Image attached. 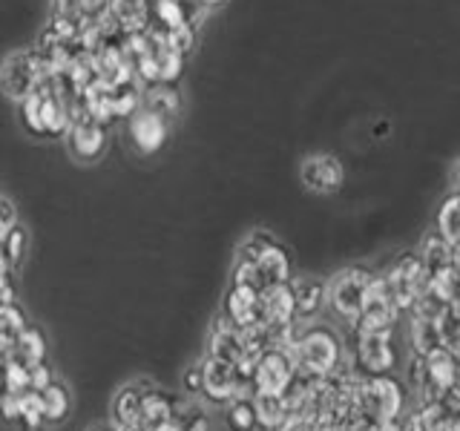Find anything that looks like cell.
Masks as SVG:
<instances>
[{
  "label": "cell",
  "mask_w": 460,
  "mask_h": 431,
  "mask_svg": "<svg viewBox=\"0 0 460 431\" xmlns=\"http://www.w3.org/2000/svg\"><path fill=\"white\" fill-rule=\"evenodd\" d=\"M18 107L21 124L38 138H64L72 124L66 92L58 86V75L43 78L23 101H18Z\"/></svg>",
  "instance_id": "cell-1"
},
{
  "label": "cell",
  "mask_w": 460,
  "mask_h": 431,
  "mask_svg": "<svg viewBox=\"0 0 460 431\" xmlns=\"http://www.w3.org/2000/svg\"><path fill=\"white\" fill-rule=\"evenodd\" d=\"M288 354H291L299 374L323 380L337 374L342 363V339L328 325H308L294 337Z\"/></svg>",
  "instance_id": "cell-2"
},
{
  "label": "cell",
  "mask_w": 460,
  "mask_h": 431,
  "mask_svg": "<svg viewBox=\"0 0 460 431\" xmlns=\"http://www.w3.org/2000/svg\"><path fill=\"white\" fill-rule=\"evenodd\" d=\"M409 402V388L392 374H366V380H357L354 411L366 414L377 423L400 420Z\"/></svg>",
  "instance_id": "cell-3"
},
{
  "label": "cell",
  "mask_w": 460,
  "mask_h": 431,
  "mask_svg": "<svg viewBox=\"0 0 460 431\" xmlns=\"http://www.w3.org/2000/svg\"><path fill=\"white\" fill-rule=\"evenodd\" d=\"M411 391L423 400H438L457 385V356L446 348L431 351L429 356H411Z\"/></svg>",
  "instance_id": "cell-4"
},
{
  "label": "cell",
  "mask_w": 460,
  "mask_h": 431,
  "mask_svg": "<svg viewBox=\"0 0 460 431\" xmlns=\"http://www.w3.org/2000/svg\"><path fill=\"white\" fill-rule=\"evenodd\" d=\"M371 273L366 268H342L331 282H325V305L340 316L342 322L354 325L363 299L368 291Z\"/></svg>",
  "instance_id": "cell-5"
},
{
  "label": "cell",
  "mask_w": 460,
  "mask_h": 431,
  "mask_svg": "<svg viewBox=\"0 0 460 431\" xmlns=\"http://www.w3.org/2000/svg\"><path fill=\"white\" fill-rule=\"evenodd\" d=\"M383 282L388 287V294H392L397 311L411 313L417 296H420V291L426 287V273H423V262H420V256H417V251L400 253L394 259V265L385 270Z\"/></svg>",
  "instance_id": "cell-6"
},
{
  "label": "cell",
  "mask_w": 460,
  "mask_h": 431,
  "mask_svg": "<svg viewBox=\"0 0 460 431\" xmlns=\"http://www.w3.org/2000/svg\"><path fill=\"white\" fill-rule=\"evenodd\" d=\"M47 61L40 57L38 49H21L6 55V61L0 64V86L12 101H23L35 86L47 78Z\"/></svg>",
  "instance_id": "cell-7"
},
{
  "label": "cell",
  "mask_w": 460,
  "mask_h": 431,
  "mask_svg": "<svg viewBox=\"0 0 460 431\" xmlns=\"http://www.w3.org/2000/svg\"><path fill=\"white\" fill-rule=\"evenodd\" d=\"M127 138L138 155H155L170 138V121L147 107H136L127 115Z\"/></svg>",
  "instance_id": "cell-8"
},
{
  "label": "cell",
  "mask_w": 460,
  "mask_h": 431,
  "mask_svg": "<svg viewBox=\"0 0 460 431\" xmlns=\"http://www.w3.org/2000/svg\"><path fill=\"white\" fill-rule=\"evenodd\" d=\"M400 316L402 313L397 311V305H394L392 294H388L383 277H374V273H371L368 291H366L363 308H359V316H357L354 328L357 330H388V334H392Z\"/></svg>",
  "instance_id": "cell-9"
},
{
  "label": "cell",
  "mask_w": 460,
  "mask_h": 431,
  "mask_svg": "<svg viewBox=\"0 0 460 431\" xmlns=\"http://www.w3.org/2000/svg\"><path fill=\"white\" fill-rule=\"evenodd\" d=\"M406 431H460V388H449L438 400H423L409 417Z\"/></svg>",
  "instance_id": "cell-10"
},
{
  "label": "cell",
  "mask_w": 460,
  "mask_h": 431,
  "mask_svg": "<svg viewBox=\"0 0 460 431\" xmlns=\"http://www.w3.org/2000/svg\"><path fill=\"white\" fill-rule=\"evenodd\" d=\"M64 138L69 141V153L84 164L98 162V158L107 153V144H110V133H107L104 121H98L86 112L72 115V124Z\"/></svg>",
  "instance_id": "cell-11"
},
{
  "label": "cell",
  "mask_w": 460,
  "mask_h": 431,
  "mask_svg": "<svg viewBox=\"0 0 460 431\" xmlns=\"http://www.w3.org/2000/svg\"><path fill=\"white\" fill-rule=\"evenodd\" d=\"M294 374H296V365L291 354H288V348H265L253 363L248 385H253V391L282 394Z\"/></svg>",
  "instance_id": "cell-12"
},
{
  "label": "cell",
  "mask_w": 460,
  "mask_h": 431,
  "mask_svg": "<svg viewBox=\"0 0 460 431\" xmlns=\"http://www.w3.org/2000/svg\"><path fill=\"white\" fill-rule=\"evenodd\" d=\"M357 365L366 374H392L397 351L388 330H357Z\"/></svg>",
  "instance_id": "cell-13"
},
{
  "label": "cell",
  "mask_w": 460,
  "mask_h": 431,
  "mask_svg": "<svg viewBox=\"0 0 460 431\" xmlns=\"http://www.w3.org/2000/svg\"><path fill=\"white\" fill-rule=\"evenodd\" d=\"M299 179L305 184V190L316 196H331L337 193L342 181H345V170L342 162L331 153H314L308 155L299 167Z\"/></svg>",
  "instance_id": "cell-14"
},
{
  "label": "cell",
  "mask_w": 460,
  "mask_h": 431,
  "mask_svg": "<svg viewBox=\"0 0 460 431\" xmlns=\"http://www.w3.org/2000/svg\"><path fill=\"white\" fill-rule=\"evenodd\" d=\"M222 313H225L227 320L234 322L239 330H242V328H259V330H265L262 305H259V291H256L253 285L230 282V287L225 291Z\"/></svg>",
  "instance_id": "cell-15"
},
{
  "label": "cell",
  "mask_w": 460,
  "mask_h": 431,
  "mask_svg": "<svg viewBox=\"0 0 460 431\" xmlns=\"http://www.w3.org/2000/svg\"><path fill=\"white\" fill-rule=\"evenodd\" d=\"M294 277V262L279 242H273L270 248L248 265V285H253L256 291H268L273 285H285Z\"/></svg>",
  "instance_id": "cell-16"
},
{
  "label": "cell",
  "mask_w": 460,
  "mask_h": 431,
  "mask_svg": "<svg viewBox=\"0 0 460 431\" xmlns=\"http://www.w3.org/2000/svg\"><path fill=\"white\" fill-rule=\"evenodd\" d=\"M199 374H201L199 394H205L210 402H230L234 397H239L244 388L239 371L227 363H219V359H213V356H208L205 363L199 365Z\"/></svg>",
  "instance_id": "cell-17"
},
{
  "label": "cell",
  "mask_w": 460,
  "mask_h": 431,
  "mask_svg": "<svg viewBox=\"0 0 460 431\" xmlns=\"http://www.w3.org/2000/svg\"><path fill=\"white\" fill-rule=\"evenodd\" d=\"M259 305H262L265 328L296 325V305H294L291 282L273 285V287H268V291H259Z\"/></svg>",
  "instance_id": "cell-18"
},
{
  "label": "cell",
  "mask_w": 460,
  "mask_h": 431,
  "mask_svg": "<svg viewBox=\"0 0 460 431\" xmlns=\"http://www.w3.org/2000/svg\"><path fill=\"white\" fill-rule=\"evenodd\" d=\"M213 359H219V363H227V365H236L239 359L244 356V339H242V330L227 320L222 313L219 320H216L213 330H210V354Z\"/></svg>",
  "instance_id": "cell-19"
},
{
  "label": "cell",
  "mask_w": 460,
  "mask_h": 431,
  "mask_svg": "<svg viewBox=\"0 0 460 431\" xmlns=\"http://www.w3.org/2000/svg\"><path fill=\"white\" fill-rule=\"evenodd\" d=\"M291 294L296 305V320H314L325 305V282L314 277H291Z\"/></svg>",
  "instance_id": "cell-20"
},
{
  "label": "cell",
  "mask_w": 460,
  "mask_h": 431,
  "mask_svg": "<svg viewBox=\"0 0 460 431\" xmlns=\"http://www.w3.org/2000/svg\"><path fill=\"white\" fill-rule=\"evenodd\" d=\"M138 417H141V426L144 428H155L167 420H172V397L162 388H153L147 385L141 391V402H138Z\"/></svg>",
  "instance_id": "cell-21"
},
{
  "label": "cell",
  "mask_w": 460,
  "mask_h": 431,
  "mask_svg": "<svg viewBox=\"0 0 460 431\" xmlns=\"http://www.w3.org/2000/svg\"><path fill=\"white\" fill-rule=\"evenodd\" d=\"M253 417L259 431H279L282 423L288 420V406L282 394H268V391H253Z\"/></svg>",
  "instance_id": "cell-22"
},
{
  "label": "cell",
  "mask_w": 460,
  "mask_h": 431,
  "mask_svg": "<svg viewBox=\"0 0 460 431\" xmlns=\"http://www.w3.org/2000/svg\"><path fill=\"white\" fill-rule=\"evenodd\" d=\"M196 0H150V18L162 29H176L184 23H193Z\"/></svg>",
  "instance_id": "cell-23"
},
{
  "label": "cell",
  "mask_w": 460,
  "mask_h": 431,
  "mask_svg": "<svg viewBox=\"0 0 460 431\" xmlns=\"http://www.w3.org/2000/svg\"><path fill=\"white\" fill-rule=\"evenodd\" d=\"M417 256H420V262H423V273H426V277H431V273L446 268L449 262H457V248H455V244H449V242H443L435 233V230H431V233L423 239Z\"/></svg>",
  "instance_id": "cell-24"
},
{
  "label": "cell",
  "mask_w": 460,
  "mask_h": 431,
  "mask_svg": "<svg viewBox=\"0 0 460 431\" xmlns=\"http://www.w3.org/2000/svg\"><path fill=\"white\" fill-rule=\"evenodd\" d=\"M40 406H43V423H47V426L64 423L66 414H69V406H72L66 385L52 380L47 388H40Z\"/></svg>",
  "instance_id": "cell-25"
},
{
  "label": "cell",
  "mask_w": 460,
  "mask_h": 431,
  "mask_svg": "<svg viewBox=\"0 0 460 431\" xmlns=\"http://www.w3.org/2000/svg\"><path fill=\"white\" fill-rule=\"evenodd\" d=\"M409 345L414 356H429L431 351L440 348V337H438V325L429 316H417L411 313L409 322Z\"/></svg>",
  "instance_id": "cell-26"
},
{
  "label": "cell",
  "mask_w": 460,
  "mask_h": 431,
  "mask_svg": "<svg viewBox=\"0 0 460 431\" xmlns=\"http://www.w3.org/2000/svg\"><path fill=\"white\" fill-rule=\"evenodd\" d=\"M158 115H164L167 121H172L181 110V98H179V90L172 84H153L147 92H144V104Z\"/></svg>",
  "instance_id": "cell-27"
},
{
  "label": "cell",
  "mask_w": 460,
  "mask_h": 431,
  "mask_svg": "<svg viewBox=\"0 0 460 431\" xmlns=\"http://www.w3.org/2000/svg\"><path fill=\"white\" fill-rule=\"evenodd\" d=\"M12 354L21 359L23 365H35V363H43L47 359V339L38 328H23L18 337L12 342Z\"/></svg>",
  "instance_id": "cell-28"
},
{
  "label": "cell",
  "mask_w": 460,
  "mask_h": 431,
  "mask_svg": "<svg viewBox=\"0 0 460 431\" xmlns=\"http://www.w3.org/2000/svg\"><path fill=\"white\" fill-rule=\"evenodd\" d=\"M435 233L443 239V242H449L457 248V242H460V196L452 190L449 196L443 198V205L438 207V222H435Z\"/></svg>",
  "instance_id": "cell-29"
},
{
  "label": "cell",
  "mask_w": 460,
  "mask_h": 431,
  "mask_svg": "<svg viewBox=\"0 0 460 431\" xmlns=\"http://www.w3.org/2000/svg\"><path fill=\"white\" fill-rule=\"evenodd\" d=\"M438 325V337H440V348L449 354H460V313H457V302H446L443 311L435 316Z\"/></svg>",
  "instance_id": "cell-30"
},
{
  "label": "cell",
  "mask_w": 460,
  "mask_h": 431,
  "mask_svg": "<svg viewBox=\"0 0 460 431\" xmlns=\"http://www.w3.org/2000/svg\"><path fill=\"white\" fill-rule=\"evenodd\" d=\"M457 285H460V268H457V262H449L446 268L431 273V277H426V287L440 302H457Z\"/></svg>",
  "instance_id": "cell-31"
},
{
  "label": "cell",
  "mask_w": 460,
  "mask_h": 431,
  "mask_svg": "<svg viewBox=\"0 0 460 431\" xmlns=\"http://www.w3.org/2000/svg\"><path fill=\"white\" fill-rule=\"evenodd\" d=\"M110 12L127 29H141L150 21V0H110Z\"/></svg>",
  "instance_id": "cell-32"
},
{
  "label": "cell",
  "mask_w": 460,
  "mask_h": 431,
  "mask_svg": "<svg viewBox=\"0 0 460 431\" xmlns=\"http://www.w3.org/2000/svg\"><path fill=\"white\" fill-rule=\"evenodd\" d=\"M18 423L23 431H40L43 426V406H40V391L26 388L18 394Z\"/></svg>",
  "instance_id": "cell-33"
},
{
  "label": "cell",
  "mask_w": 460,
  "mask_h": 431,
  "mask_svg": "<svg viewBox=\"0 0 460 431\" xmlns=\"http://www.w3.org/2000/svg\"><path fill=\"white\" fill-rule=\"evenodd\" d=\"M0 383H4V394H21L29 388V365H23L18 356L9 354L0 365Z\"/></svg>",
  "instance_id": "cell-34"
},
{
  "label": "cell",
  "mask_w": 460,
  "mask_h": 431,
  "mask_svg": "<svg viewBox=\"0 0 460 431\" xmlns=\"http://www.w3.org/2000/svg\"><path fill=\"white\" fill-rule=\"evenodd\" d=\"M225 423H227L230 431H256V417H253L251 397H234V400H230Z\"/></svg>",
  "instance_id": "cell-35"
},
{
  "label": "cell",
  "mask_w": 460,
  "mask_h": 431,
  "mask_svg": "<svg viewBox=\"0 0 460 431\" xmlns=\"http://www.w3.org/2000/svg\"><path fill=\"white\" fill-rule=\"evenodd\" d=\"M162 47H167L170 52H176L181 57H187L196 47V29L193 23H184L176 29H162Z\"/></svg>",
  "instance_id": "cell-36"
},
{
  "label": "cell",
  "mask_w": 460,
  "mask_h": 431,
  "mask_svg": "<svg viewBox=\"0 0 460 431\" xmlns=\"http://www.w3.org/2000/svg\"><path fill=\"white\" fill-rule=\"evenodd\" d=\"M277 242L270 233H265V230H253V233L244 239L242 244H239V253H236V262H244V265H251V262H256L259 256H262L270 244Z\"/></svg>",
  "instance_id": "cell-37"
},
{
  "label": "cell",
  "mask_w": 460,
  "mask_h": 431,
  "mask_svg": "<svg viewBox=\"0 0 460 431\" xmlns=\"http://www.w3.org/2000/svg\"><path fill=\"white\" fill-rule=\"evenodd\" d=\"M26 244H29V236H26V230L21 224H14L9 233L0 239V251H4V256L9 259V265L12 268H18L21 265V259L26 253Z\"/></svg>",
  "instance_id": "cell-38"
},
{
  "label": "cell",
  "mask_w": 460,
  "mask_h": 431,
  "mask_svg": "<svg viewBox=\"0 0 460 431\" xmlns=\"http://www.w3.org/2000/svg\"><path fill=\"white\" fill-rule=\"evenodd\" d=\"M179 423L184 431H210V420H208V414L201 411V409H190L187 406L184 414L179 417Z\"/></svg>",
  "instance_id": "cell-39"
},
{
  "label": "cell",
  "mask_w": 460,
  "mask_h": 431,
  "mask_svg": "<svg viewBox=\"0 0 460 431\" xmlns=\"http://www.w3.org/2000/svg\"><path fill=\"white\" fill-rule=\"evenodd\" d=\"M49 383H52V368L47 365V359H43V363L29 365V388L40 391V388H47Z\"/></svg>",
  "instance_id": "cell-40"
},
{
  "label": "cell",
  "mask_w": 460,
  "mask_h": 431,
  "mask_svg": "<svg viewBox=\"0 0 460 431\" xmlns=\"http://www.w3.org/2000/svg\"><path fill=\"white\" fill-rule=\"evenodd\" d=\"M279 431H314V423L308 420V417H288V420L282 423Z\"/></svg>",
  "instance_id": "cell-41"
},
{
  "label": "cell",
  "mask_w": 460,
  "mask_h": 431,
  "mask_svg": "<svg viewBox=\"0 0 460 431\" xmlns=\"http://www.w3.org/2000/svg\"><path fill=\"white\" fill-rule=\"evenodd\" d=\"M184 391H187V394H199V391H201V374H199V365L187 371V377H184Z\"/></svg>",
  "instance_id": "cell-42"
},
{
  "label": "cell",
  "mask_w": 460,
  "mask_h": 431,
  "mask_svg": "<svg viewBox=\"0 0 460 431\" xmlns=\"http://www.w3.org/2000/svg\"><path fill=\"white\" fill-rule=\"evenodd\" d=\"M150 431H184V428H181V423H179V420H167V423L155 426V428H150Z\"/></svg>",
  "instance_id": "cell-43"
},
{
  "label": "cell",
  "mask_w": 460,
  "mask_h": 431,
  "mask_svg": "<svg viewBox=\"0 0 460 431\" xmlns=\"http://www.w3.org/2000/svg\"><path fill=\"white\" fill-rule=\"evenodd\" d=\"M377 431H406V426H402L400 420H392V423H383Z\"/></svg>",
  "instance_id": "cell-44"
},
{
  "label": "cell",
  "mask_w": 460,
  "mask_h": 431,
  "mask_svg": "<svg viewBox=\"0 0 460 431\" xmlns=\"http://www.w3.org/2000/svg\"><path fill=\"white\" fill-rule=\"evenodd\" d=\"M199 6H205V9H213V6H219V4H225V0H196Z\"/></svg>",
  "instance_id": "cell-45"
},
{
  "label": "cell",
  "mask_w": 460,
  "mask_h": 431,
  "mask_svg": "<svg viewBox=\"0 0 460 431\" xmlns=\"http://www.w3.org/2000/svg\"><path fill=\"white\" fill-rule=\"evenodd\" d=\"M90 431H119V428H110V426H98V428H90Z\"/></svg>",
  "instance_id": "cell-46"
}]
</instances>
